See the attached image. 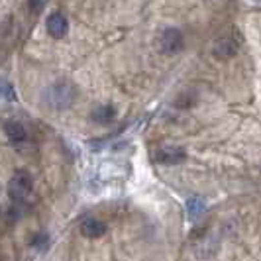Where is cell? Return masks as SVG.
I'll return each mask as SVG.
<instances>
[{"label": "cell", "instance_id": "6da1fadb", "mask_svg": "<svg viewBox=\"0 0 261 261\" xmlns=\"http://www.w3.org/2000/svg\"><path fill=\"white\" fill-rule=\"evenodd\" d=\"M75 89L69 83H55L45 91V102L55 110H65L73 105Z\"/></svg>", "mask_w": 261, "mask_h": 261}, {"label": "cell", "instance_id": "7a4b0ae2", "mask_svg": "<svg viewBox=\"0 0 261 261\" xmlns=\"http://www.w3.org/2000/svg\"><path fill=\"white\" fill-rule=\"evenodd\" d=\"M32 177L26 171H16L14 177L8 183V195L12 198L14 202H26L30 195H32Z\"/></svg>", "mask_w": 261, "mask_h": 261}, {"label": "cell", "instance_id": "3957f363", "mask_svg": "<svg viewBox=\"0 0 261 261\" xmlns=\"http://www.w3.org/2000/svg\"><path fill=\"white\" fill-rule=\"evenodd\" d=\"M155 45H157V49L161 53H165V55H175V53H179L185 45L181 30H177V28H167V30H163V32L157 36Z\"/></svg>", "mask_w": 261, "mask_h": 261}, {"label": "cell", "instance_id": "277c9868", "mask_svg": "<svg viewBox=\"0 0 261 261\" xmlns=\"http://www.w3.org/2000/svg\"><path fill=\"white\" fill-rule=\"evenodd\" d=\"M240 49V39L236 38L234 34H224L212 43V55L220 61L232 59Z\"/></svg>", "mask_w": 261, "mask_h": 261}, {"label": "cell", "instance_id": "5b68a950", "mask_svg": "<svg viewBox=\"0 0 261 261\" xmlns=\"http://www.w3.org/2000/svg\"><path fill=\"white\" fill-rule=\"evenodd\" d=\"M155 159L163 165H177L187 159V153L181 147H173V145H167V147H161L155 153Z\"/></svg>", "mask_w": 261, "mask_h": 261}, {"label": "cell", "instance_id": "8992f818", "mask_svg": "<svg viewBox=\"0 0 261 261\" xmlns=\"http://www.w3.org/2000/svg\"><path fill=\"white\" fill-rule=\"evenodd\" d=\"M47 32H49V36L51 38H63L67 34V30H69V22H67V18L63 14H51L49 18H47Z\"/></svg>", "mask_w": 261, "mask_h": 261}, {"label": "cell", "instance_id": "52a82bcc", "mask_svg": "<svg viewBox=\"0 0 261 261\" xmlns=\"http://www.w3.org/2000/svg\"><path fill=\"white\" fill-rule=\"evenodd\" d=\"M81 232H83V236H87V238H100V236L106 232V226H105V222H100V220L89 218V220L83 222Z\"/></svg>", "mask_w": 261, "mask_h": 261}, {"label": "cell", "instance_id": "ba28073f", "mask_svg": "<svg viewBox=\"0 0 261 261\" xmlns=\"http://www.w3.org/2000/svg\"><path fill=\"white\" fill-rule=\"evenodd\" d=\"M4 132H6V136H8V140L14 142V144H18V142H24L26 140V128L20 124V122H6L4 124Z\"/></svg>", "mask_w": 261, "mask_h": 261}, {"label": "cell", "instance_id": "9c48e42d", "mask_svg": "<svg viewBox=\"0 0 261 261\" xmlns=\"http://www.w3.org/2000/svg\"><path fill=\"white\" fill-rule=\"evenodd\" d=\"M204 210H206V204H204V200L200 196H193V198L187 200V214H189V218L193 222L204 214Z\"/></svg>", "mask_w": 261, "mask_h": 261}, {"label": "cell", "instance_id": "30bf717a", "mask_svg": "<svg viewBox=\"0 0 261 261\" xmlns=\"http://www.w3.org/2000/svg\"><path fill=\"white\" fill-rule=\"evenodd\" d=\"M116 118V110L112 106H98L94 112H92V120L96 124H110L112 120Z\"/></svg>", "mask_w": 261, "mask_h": 261}, {"label": "cell", "instance_id": "8fae6325", "mask_svg": "<svg viewBox=\"0 0 261 261\" xmlns=\"http://www.w3.org/2000/svg\"><path fill=\"white\" fill-rule=\"evenodd\" d=\"M0 98H6V100H16V92L8 83H0Z\"/></svg>", "mask_w": 261, "mask_h": 261}, {"label": "cell", "instance_id": "7c38bea8", "mask_svg": "<svg viewBox=\"0 0 261 261\" xmlns=\"http://www.w3.org/2000/svg\"><path fill=\"white\" fill-rule=\"evenodd\" d=\"M47 242H49L47 234H36L34 238H32V246H34V248H38V249L47 248Z\"/></svg>", "mask_w": 261, "mask_h": 261}, {"label": "cell", "instance_id": "4fadbf2b", "mask_svg": "<svg viewBox=\"0 0 261 261\" xmlns=\"http://www.w3.org/2000/svg\"><path fill=\"white\" fill-rule=\"evenodd\" d=\"M43 4H45V0H30V10L34 14H39L43 10Z\"/></svg>", "mask_w": 261, "mask_h": 261}]
</instances>
